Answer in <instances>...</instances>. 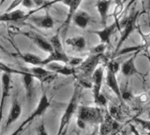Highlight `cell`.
<instances>
[{
	"mask_svg": "<svg viewBox=\"0 0 150 135\" xmlns=\"http://www.w3.org/2000/svg\"><path fill=\"white\" fill-rule=\"evenodd\" d=\"M81 86L78 83L75 85L73 94L71 95V98L70 99V102H68L65 110L64 111L60 122H59V127L57 135H62L64 131H67V127L70 124L71 119L72 118L73 115L76 112L78 107H79V101L81 98Z\"/></svg>",
	"mask_w": 150,
	"mask_h": 135,
	"instance_id": "1",
	"label": "cell"
},
{
	"mask_svg": "<svg viewBox=\"0 0 150 135\" xmlns=\"http://www.w3.org/2000/svg\"><path fill=\"white\" fill-rule=\"evenodd\" d=\"M50 100H49L47 95L44 93V94H42V97L40 98L39 102H38L36 108L34 110V111L30 114V116H29L25 121H23V123L21 124V126L18 127V129H17L15 131H13L11 135H21V133L23 132V131L26 130V128H27V127H28L35 119H36L37 117L42 116V115L47 111V110L50 108Z\"/></svg>",
	"mask_w": 150,
	"mask_h": 135,
	"instance_id": "2",
	"label": "cell"
},
{
	"mask_svg": "<svg viewBox=\"0 0 150 135\" xmlns=\"http://www.w3.org/2000/svg\"><path fill=\"white\" fill-rule=\"evenodd\" d=\"M102 58V54H92L88 57L83 62L76 67V74H79L81 79L91 80L92 76L99 65Z\"/></svg>",
	"mask_w": 150,
	"mask_h": 135,
	"instance_id": "3",
	"label": "cell"
},
{
	"mask_svg": "<svg viewBox=\"0 0 150 135\" xmlns=\"http://www.w3.org/2000/svg\"><path fill=\"white\" fill-rule=\"evenodd\" d=\"M103 115L102 110L98 107L81 106L79 107L78 118L83 120L86 123L90 124H101L103 121Z\"/></svg>",
	"mask_w": 150,
	"mask_h": 135,
	"instance_id": "4",
	"label": "cell"
},
{
	"mask_svg": "<svg viewBox=\"0 0 150 135\" xmlns=\"http://www.w3.org/2000/svg\"><path fill=\"white\" fill-rule=\"evenodd\" d=\"M139 12H136V13H133L132 14L130 15V17L123 23V26H124V28H123V31L121 33V36H120V39H119V42L116 47V49H115V53H117L118 50L120 49L121 46L124 44V42L127 40V38L132 35V33L134 31V29L136 28V22H137V20H138V17H139Z\"/></svg>",
	"mask_w": 150,
	"mask_h": 135,
	"instance_id": "5",
	"label": "cell"
},
{
	"mask_svg": "<svg viewBox=\"0 0 150 135\" xmlns=\"http://www.w3.org/2000/svg\"><path fill=\"white\" fill-rule=\"evenodd\" d=\"M12 89L11 74L2 73L1 75V96H0V127L3 119V111L6 105V101L10 95Z\"/></svg>",
	"mask_w": 150,
	"mask_h": 135,
	"instance_id": "6",
	"label": "cell"
},
{
	"mask_svg": "<svg viewBox=\"0 0 150 135\" xmlns=\"http://www.w3.org/2000/svg\"><path fill=\"white\" fill-rule=\"evenodd\" d=\"M17 34H21V35L26 36L35 45H36L39 49H41L42 50H43L45 52L50 53L53 51V47H52L50 42L48 41L47 39H45L40 34H37L34 31H27V32L21 31V32H17Z\"/></svg>",
	"mask_w": 150,
	"mask_h": 135,
	"instance_id": "7",
	"label": "cell"
},
{
	"mask_svg": "<svg viewBox=\"0 0 150 135\" xmlns=\"http://www.w3.org/2000/svg\"><path fill=\"white\" fill-rule=\"evenodd\" d=\"M24 71L30 73L36 80L42 83H49L53 81L57 78V74L48 70L44 66H33L30 68H26Z\"/></svg>",
	"mask_w": 150,
	"mask_h": 135,
	"instance_id": "8",
	"label": "cell"
},
{
	"mask_svg": "<svg viewBox=\"0 0 150 135\" xmlns=\"http://www.w3.org/2000/svg\"><path fill=\"white\" fill-rule=\"evenodd\" d=\"M35 13V11L26 13L25 12L21 10H12V11H6L4 13L0 14V22H21L28 20V18Z\"/></svg>",
	"mask_w": 150,
	"mask_h": 135,
	"instance_id": "9",
	"label": "cell"
},
{
	"mask_svg": "<svg viewBox=\"0 0 150 135\" xmlns=\"http://www.w3.org/2000/svg\"><path fill=\"white\" fill-rule=\"evenodd\" d=\"M28 20H29L31 23H33L35 26L40 28H44V29H50L53 28L54 27V20L48 11H46V13L42 16H35L31 14L28 18Z\"/></svg>",
	"mask_w": 150,
	"mask_h": 135,
	"instance_id": "10",
	"label": "cell"
},
{
	"mask_svg": "<svg viewBox=\"0 0 150 135\" xmlns=\"http://www.w3.org/2000/svg\"><path fill=\"white\" fill-rule=\"evenodd\" d=\"M103 76H104V69L103 66H98L96 70L95 71L93 76H92V92L94 95V102L101 95V89L103 86Z\"/></svg>",
	"mask_w": 150,
	"mask_h": 135,
	"instance_id": "11",
	"label": "cell"
},
{
	"mask_svg": "<svg viewBox=\"0 0 150 135\" xmlns=\"http://www.w3.org/2000/svg\"><path fill=\"white\" fill-rule=\"evenodd\" d=\"M119 28H120L119 25L114 21L111 25L105 26L102 30H96V31H93V33L96 34L100 38V40L103 43L110 45L111 36L115 34L116 30L119 29Z\"/></svg>",
	"mask_w": 150,
	"mask_h": 135,
	"instance_id": "12",
	"label": "cell"
},
{
	"mask_svg": "<svg viewBox=\"0 0 150 135\" xmlns=\"http://www.w3.org/2000/svg\"><path fill=\"white\" fill-rule=\"evenodd\" d=\"M46 68L57 74H62L64 76H70V75H74L76 74V68L72 66L68 65H63L59 62H51L48 64Z\"/></svg>",
	"mask_w": 150,
	"mask_h": 135,
	"instance_id": "13",
	"label": "cell"
},
{
	"mask_svg": "<svg viewBox=\"0 0 150 135\" xmlns=\"http://www.w3.org/2000/svg\"><path fill=\"white\" fill-rule=\"evenodd\" d=\"M22 113V107L21 104L20 102V101L18 100L17 96L14 95L13 99V102L11 105V109H10V112L9 115L7 117V120H6V124L5 126V129H8L9 126L14 123L17 119H19V117H21Z\"/></svg>",
	"mask_w": 150,
	"mask_h": 135,
	"instance_id": "14",
	"label": "cell"
},
{
	"mask_svg": "<svg viewBox=\"0 0 150 135\" xmlns=\"http://www.w3.org/2000/svg\"><path fill=\"white\" fill-rule=\"evenodd\" d=\"M106 85L110 88V89L114 93V95L117 96V100L121 102H123L122 98V92L120 90L118 81L117 79V74L110 70L107 69V74H106Z\"/></svg>",
	"mask_w": 150,
	"mask_h": 135,
	"instance_id": "15",
	"label": "cell"
},
{
	"mask_svg": "<svg viewBox=\"0 0 150 135\" xmlns=\"http://www.w3.org/2000/svg\"><path fill=\"white\" fill-rule=\"evenodd\" d=\"M83 0H64L62 2L63 4H64L65 6H67L69 7V11H68V14L66 17L65 21L64 22V31L67 30V28H69L71 22L72 21V18L74 16V14L76 13L81 4V2Z\"/></svg>",
	"mask_w": 150,
	"mask_h": 135,
	"instance_id": "16",
	"label": "cell"
},
{
	"mask_svg": "<svg viewBox=\"0 0 150 135\" xmlns=\"http://www.w3.org/2000/svg\"><path fill=\"white\" fill-rule=\"evenodd\" d=\"M138 55V51L136 52L135 55H133L132 57H131L129 59H127L125 62H124V64L121 66V73L122 74L126 77V78H130L133 75H138L139 73L137 70L136 67V57Z\"/></svg>",
	"mask_w": 150,
	"mask_h": 135,
	"instance_id": "17",
	"label": "cell"
},
{
	"mask_svg": "<svg viewBox=\"0 0 150 135\" xmlns=\"http://www.w3.org/2000/svg\"><path fill=\"white\" fill-rule=\"evenodd\" d=\"M69 60H70V57L66 55L64 50V51L53 50L52 52L49 54V56L46 58H43L42 66H46L48 64L51 62H59V63H64L67 64Z\"/></svg>",
	"mask_w": 150,
	"mask_h": 135,
	"instance_id": "18",
	"label": "cell"
},
{
	"mask_svg": "<svg viewBox=\"0 0 150 135\" xmlns=\"http://www.w3.org/2000/svg\"><path fill=\"white\" fill-rule=\"evenodd\" d=\"M24 71V70H23ZM22 77V82L23 86L25 88L26 91V96L28 102L32 100L33 97V93H34V81H35V77L28 72L24 71V73L21 75Z\"/></svg>",
	"mask_w": 150,
	"mask_h": 135,
	"instance_id": "19",
	"label": "cell"
},
{
	"mask_svg": "<svg viewBox=\"0 0 150 135\" xmlns=\"http://www.w3.org/2000/svg\"><path fill=\"white\" fill-rule=\"evenodd\" d=\"M91 21H92L91 16L84 11L77 12L72 18L73 24L80 28H82V29L87 28L88 26L91 23Z\"/></svg>",
	"mask_w": 150,
	"mask_h": 135,
	"instance_id": "20",
	"label": "cell"
},
{
	"mask_svg": "<svg viewBox=\"0 0 150 135\" xmlns=\"http://www.w3.org/2000/svg\"><path fill=\"white\" fill-rule=\"evenodd\" d=\"M111 3V0H98L96 2V9L97 12L101 17V20H102V24L105 27L107 24V20H108V13H109V8Z\"/></svg>",
	"mask_w": 150,
	"mask_h": 135,
	"instance_id": "21",
	"label": "cell"
},
{
	"mask_svg": "<svg viewBox=\"0 0 150 135\" xmlns=\"http://www.w3.org/2000/svg\"><path fill=\"white\" fill-rule=\"evenodd\" d=\"M66 44L77 50H83L87 47V41L83 36H74L65 41Z\"/></svg>",
	"mask_w": 150,
	"mask_h": 135,
	"instance_id": "22",
	"label": "cell"
},
{
	"mask_svg": "<svg viewBox=\"0 0 150 135\" xmlns=\"http://www.w3.org/2000/svg\"><path fill=\"white\" fill-rule=\"evenodd\" d=\"M19 57L27 64L34 65V66H42V62L43 58L41 57L33 54V53H24V54H20Z\"/></svg>",
	"mask_w": 150,
	"mask_h": 135,
	"instance_id": "23",
	"label": "cell"
},
{
	"mask_svg": "<svg viewBox=\"0 0 150 135\" xmlns=\"http://www.w3.org/2000/svg\"><path fill=\"white\" fill-rule=\"evenodd\" d=\"M33 1L35 2V6L40 8H44V5L46 4L45 0H33ZM21 0H13L10 4V6L7 7L6 11H12V10L16 9L19 6H21Z\"/></svg>",
	"mask_w": 150,
	"mask_h": 135,
	"instance_id": "24",
	"label": "cell"
},
{
	"mask_svg": "<svg viewBox=\"0 0 150 135\" xmlns=\"http://www.w3.org/2000/svg\"><path fill=\"white\" fill-rule=\"evenodd\" d=\"M124 11V3L122 0H116V6L114 8V12L112 16L114 18V21L119 25V16Z\"/></svg>",
	"mask_w": 150,
	"mask_h": 135,
	"instance_id": "25",
	"label": "cell"
},
{
	"mask_svg": "<svg viewBox=\"0 0 150 135\" xmlns=\"http://www.w3.org/2000/svg\"><path fill=\"white\" fill-rule=\"evenodd\" d=\"M0 72L6 73V74H20V75H21L24 73L23 70L14 69V68H13L12 66H9L8 64L3 63L1 61H0Z\"/></svg>",
	"mask_w": 150,
	"mask_h": 135,
	"instance_id": "26",
	"label": "cell"
},
{
	"mask_svg": "<svg viewBox=\"0 0 150 135\" xmlns=\"http://www.w3.org/2000/svg\"><path fill=\"white\" fill-rule=\"evenodd\" d=\"M107 110H108L110 115L114 119H116L118 122L122 120V112H121V110L117 106L114 105L113 103H110L109 105V109H107Z\"/></svg>",
	"mask_w": 150,
	"mask_h": 135,
	"instance_id": "27",
	"label": "cell"
},
{
	"mask_svg": "<svg viewBox=\"0 0 150 135\" xmlns=\"http://www.w3.org/2000/svg\"><path fill=\"white\" fill-rule=\"evenodd\" d=\"M52 47H53V50H57V51H64V48H63V44L61 42V40L59 38L58 34L55 35L54 36H52L50 40Z\"/></svg>",
	"mask_w": 150,
	"mask_h": 135,
	"instance_id": "28",
	"label": "cell"
},
{
	"mask_svg": "<svg viewBox=\"0 0 150 135\" xmlns=\"http://www.w3.org/2000/svg\"><path fill=\"white\" fill-rule=\"evenodd\" d=\"M120 68H121L120 64L117 61H115V60H111V61H110L108 63L107 69L110 70V71H111V72H113V73H115L116 74L119 72Z\"/></svg>",
	"mask_w": 150,
	"mask_h": 135,
	"instance_id": "29",
	"label": "cell"
},
{
	"mask_svg": "<svg viewBox=\"0 0 150 135\" xmlns=\"http://www.w3.org/2000/svg\"><path fill=\"white\" fill-rule=\"evenodd\" d=\"M135 122H137L139 124H140L142 126V128L147 131L148 133H150V121L148 120H144V119H140V118H135L134 119Z\"/></svg>",
	"mask_w": 150,
	"mask_h": 135,
	"instance_id": "30",
	"label": "cell"
},
{
	"mask_svg": "<svg viewBox=\"0 0 150 135\" xmlns=\"http://www.w3.org/2000/svg\"><path fill=\"white\" fill-rule=\"evenodd\" d=\"M95 103L97 106H100V107H106L107 104H108V100L105 97V95L101 93V95H99V97L95 101Z\"/></svg>",
	"mask_w": 150,
	"mask_h": 135,
	"instance_id": "31",
	"label": "cell"
},
{
	"mask_svg": "<svg viewBox=\"0 0 150 135\" xmlns=\"http://www.w3.org/2000/svg\"><path fill=\"white\" fill-rule=\"evenodd\" d=\"M83 58L81 57H70V60L68 62L67 64H69L70 66H72V67H75L76 68L77 66H79L82 62H83Z\"/></svg>",
	"mask_w": 150,
	"mask_h": 135,
	"instance_id": "32",
	"label": "cell"
},
{
	"mask_svg": "<svg viewBox=\"0 0 150 135\" xmlns=\"http://www.w3.org/2000/svg\"><path fill=\"white\" fill-rule=\"evenodd\" d=\"M105 49H106L105 43L102 42L101 44H98L96 47H94L91 49V52H92V54H103V52H104Z\"/></svg>",
	"mask_w": 150,
	"mask_h": 135,
	"instance_id": "33",
	"label": "cell"
},
{
	"mask_svg": "<svg viewBox=\"0 0 150 135\" xmlns=\"http://www.w3.org/2000/svg\"><path fill=\"white\" fill-rule=\"evenodd\" d=\"M36 132H37V135H49L44 123H41L38 125V127L36 129Z\"/></svg>",
	"mask_w": 150,
	"mask_h": 135,
	"instance_id": "34",
	"label": "cell"
},
{
	"mask_svg": "<svg viewBox=\"0 0 150 135\" xmlns=\"http://www.w3.org/2000/svg\"><path fill=\"white\" fill-rule=\"evenodd\" d=\"M21 5H22L24 7H26L28 9H32L35 6H36L33 0H21Z\"/></svg>",
	"mask_w": 150,
	"mask_h": 135,
	"instance_id": "35",
	"label": "cell"
},
{
	"mask_svg": "<svg viewBox=\"0 0 150 135\" xmlns=\"http://www.w3.org/2000/svg\"><path fill=\"white\" fill-rule=\"evenodd\" d=\"M137 99H138V101H139V102H141V103H146V102H148L149 96H148L147 94L143 93V94H140V95L137 97Z\"/></svg>",
	"mask_w": 150,
	"mask_h": 135,
	"instance_id": "36",
	"label": "cell"
},
{
	"mask_svg": "<svg viewBox=\"0 0 150 135\" xmlns=\"http://www.w3.org/2000/svg\"><path fill=\"white\" fill-rule=\"evenodd\" d=\"M122 98L123 101H130L132 98V95L131 94L130 91L125 90V92H122Z\"/></svg>",
	"mask_w": 150,
	"mask_h": 135,
	"instance_id": "37",
	"label": "cell"
},
{
	"mask_svg": "<svg viewBox=\"0 0 150 135\" xmlns=\"http://www.w3.org/2000/svg\"><path fill=\"white\" fill-rule=\"evenodd\" d=\"M86 124H87L86 122H84L83 120H81L80 118H77V125H78V127L80 129H81V130L85 129L86 128Z\"/></svg>",
	"mask_w": 150,
	"mask_h": 135,
	"instance_id": "38",
	"label": "cell"
},
{
	"mask_svg": "<svg viewBox=\"0 0 150 135\" xmlns=\"http://www.w3.org/2000/svg\"><path fill=\"white\" fill-rule=\"evenodd\" d=\"M64 0H51V1H49V2H46V4L44 5V8H46V7H49V6H52V5H54V4H56V3H59V2H63Z\"/></svg>",
	"mask_w": 150,
	"mask_h": 135,
	"instance_id": "39",
	"label": "cell"
},
{
	"mask_svg": "<svg viewBox=\"0 0 150 135\" xmlns=\"http://www.w3.org/2000/svg\"><path fill=\"white\" fill-rule=\"evenodd\" d=\"M98 134H99V127L98 126H96L95 129L91 132H89L88 134H87V135H98Z\"/></svg>",
	"mask_w": 150,
	"mask_h": 135,
	"instance_id": "40",
	"label": "cell"
},
{
	"mask_svg": "<svg viewBox=\"0 0 150 135\" xmlns=\"http://www.w3.org/2000/svg\"><path fill=\"white\" fill-rule=\"evenodd\" d=\"M130 126H131V131H132V132L133 133V135H141V134L139 133V131L132 124H131Z\"/></svg>",
	"mask_w": 150,
	"mask_h": 135,
	"instance_id": "41",
	"label": "cell"
},
{
	"mask_svg": "<svg viewBox=\"0 0 150 135\" xmlns=\"http://www.w3.org/2000/svg\"><path fill=\"white\" fill-rule=\"evenodd\" d=\"M137 1H139V0H130V2H129V3H128V5H127V7H126V9L128 10V9H129V8H130V7H131V6H132L134 4V3H136Z\"/></svg>",
	"mask_w": 150,
	"mask_h": 135,
	"instance_id": "42",
	"label": "cell"
},
{
	"mask_svg": "<svg viewBox=\"0 0 150 135\" xmlns=\"http://www.w3.org/2000/svg\"><path fill=\"white\" fill-rule=\"evenodd\" d=\"M147 8H148V10H150V0H148V3H147Z\"/></svg>",
	"mask_w": 150,
	"mask_h": 135,
	"instance_id": "43",
	"label": "cell"
},
{
	"mask_svg": "<svg viewBox=\"0 0 150 135\" xmlns=\"http://www.w3.org/2000/svg\"><path fill=\"white\" fill-rule=\"evenodd\" d=\"M76 135H81V134H80V132H79V131H76Z\"/></svg>",
	"mask_w": 150,
	"mask_h": 135,
	"instance_id": "44",
	"label": "cell"
},
{
	"mask_svg": "<svg viewBox=\"0 0 150 135\" xmlns=\"http://www.w3.org/2000/svg\"><path fill=\"white\" fill-rule=\"evenodd\" d=\"M65 133H66V131H64V133H63L62 135H65Z\"/></svg>",
	"mask_w": 150,
	"mask_h": 135,
	"instance_id": "45",
	"label": "cell"
},
{
	"mask_svg": "<svg viewBox=\"0 0 150 135\" xmlns=\"http://www.w3.org/2000/svg\"><path fill=\"white\" fill-rule=\"evenodd\" d=\"M148 59H149V62H150V57H148Z\"/></svg>",
	"mask_w": 150,
	"mask_h": 135,
	"instance_id": "46",
	"label": "cell"
}]
</instances>
